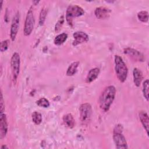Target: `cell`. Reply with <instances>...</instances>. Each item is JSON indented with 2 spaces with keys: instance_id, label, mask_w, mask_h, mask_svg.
I'll return each instance as SVG.
<instances>
[{
  "instance_id": "cell-1",
  "label": "cell",
  "mask_w": 149,
  "mask_h": 149,
  "mask_svg": "<svg viewBox=\"0 0 149 149\" xmlns=\"http://www.w3.org/2000/svg\"><path fill=\"white\" fill-rule=\"evenodd\" d=\"M116 95V88L113 86H108L104 88L99 98V106L102 111L107 112Z\"/></svg>"
},
{
  "instance_id": "cell-2",
  "label": "cell",
  "mask_w": 149,
  "mask_h": 149,
  "mask_svg": "<svg viewBox=\"0 0 149 149\" xmlns=\"http://www.w3.org/2000/svg\"><path fill=\"white\" fill-rule=\"evenodd\" d=\"M115 69L116 76L121 83H124L127 77L128 69L123 59L119 55H115L114 58Z\"/></svg>"
},
{
  "instance_id": "cell-3",
  "label": "cell",
  "mask_w": 149,
  "mask_h": 149,
  "mask_svg": "<svg viewBox=\"0 0 149 149\" xmlns=\"http://www.w3.org/2000/svg\"><path fill=\"white\" fill-rule=\"evenodd\" d=\"M123 126L117 124L113 130V140L116 148H127V143L125 137L123 134Z\"/></svg>"
},
{
  "instance_id": "cell-4",
  "label": "cell",
  "mask_w": 149,
  "mask_h": 149,
  "mask_svg": "<svg viewBox=\"0 0 149 149\" xmlns=\"http://www.w3.org/2000/svg\"><path fill=\"white\" fill-rule=\"evenodd\" d=\"M84 14V10L80 6L76 5H69L66 12V20L68 24L73 27V18L80 17Z\"/></svg>"
},
{
  "instance_id": "cell-5",
  "label": "cell",
  "mask_w": 149,
  "mask_h": 149,
  "mask_svg": "<svg viewBox=\"0 0 149 149\" xmlns=\"http://www.w3.org/2000/svg\"><path fill=\"white\" fill-rule=\"evenodd\" d=\"M79 112L82 125H88L91 120L92 115V108L91 105L88 102L81 104L79 107Z\"/></svg>"
},
{
  "instance_id": "cell-6",
  "label": "cell",
  "mask_w": 149,
  "mask_h": 149,
  "mask_svg": "<svg viewBox=\"0 0 149 149\" xmlns=\"http://www.w3.org/2000/svg\"><path fill=\"white\" fill-rule=\"evenodd\" d=\"M35 24V19L34 12L32 7H31L27 13L25 22H24V26L23 29V33L25 36H28L30 35L31 33L34 26Z\"/></svg>"
},
{
  "instance_id": "cell-7",
  "label": "cell",
  "mask_w": 149,
  "mask_h": 149,
  "mask_svg": "<svg viewBox=\"0 0 149 149\" xmlns=\"http://www.w3.org/2000/svg\"><path fill=\"white\" fill-rule=\"evenodd\" d=\"M20 58L17 52H15L12 55L10 59V67L12 70L13 81L15 84L16 83L18 76L20 72Z\"/></svg>"
},
{
  "instance_id": "cell-8",
  "label": "cell",
  "mask_w": 149,
  "mask_h": 149,
  "mask_svg": "<svg viewBox=\"0 0 149 149\" xmlns=\"http://www.w3.org/2000/svg\"><path fill=\"white\" fill-rule=\"evenodd\" d=\"M123 52L129 58L136 62H143L144 61V56L142 53L132 48L127 47L124 49Z\"/></svg>"
},
{
  "instance_id": "cell-9",
  "label": "cell",
  "mask_w": 149,
  "mask_h": 149,
  "mask_svg": "<svg viewBox=\"0 0 149 149\" xmlns=\"http://www.w3.org/2000/svg\"><path fill=\"white\" fill-rule=\"evenodd\" d=\"M19 23H20V15L17 12L13 17L10 30V37L12 41H15L17 34L18 33L19 27Z\"/></svg>"
},
{
  "instance_id": "cell-10",
  "label": "cell",
  "mask_w": 149,
  "mask_h": 149,
  "mask_svg": "<svg viewBox=\"0 0 149 149\" xmlns=\"http://www.w3.org/2000/svg\"><path fill=\"white\" fill-rule=\"evenodd\" d=\"M73 37L74 40L72 45L74 47L81 43L87 42L89 40V37L87 34L81 31H75L73 34Z\"/></svg>"
},
{
  "instance_id": "cell-11",
  "label": "cell",
  "mask_w": 149,
  "mask_h": 149,
  "mask_svg": "<svg viewBox=\"0 0 149 149\" xmlns=\"http://www.w3.org/2000/svg\"><path fill=\"white\" fill-rule=\"evenodd\" d=\"M111 10L106 7L100 6L95 8L94 10V15L98 19H108L111 15Z\"/></svg>"
},
{
  "instance_id": "cell-12",
  "label": "cell",
  "mask_w": 149,
  "mask_h": 149,
  "mask_svg": "<svg viewBox=\"0 0 149 149\" xmlns=\"http://www.w3.org/2000/svg\"><path fill=\"white\" fill-rule=\"evenodd\" d=\"M8 129L7 118L5 113H1L0 115V139H3L6 135Z\"/></svg>"
},
{
  "instance_id": "cell-13",
  "label": "cell",
  "mask_w": 149,
  "mask_h": 149,
  "mask_svg": "<svg viewBox=\"0 0 149 149\" xmlns=\"http://www.w3.org/2000/svg\"><path fill=\"white\" fill-rule=\"evenodd\" d=\"M140 120L145 129L147 134H148V126H149V118L147 113L146 111H141L139 113Z\"/></svg>"
},
{
  "instance_id": "cell-14",
  "label": "cell",
  "mask_w": 149,
  "mask_h": 149,
  "mask_svg": "<svg viewBox=\"0 0 149 149\" xmlns=\"http://www.w3.org/2000/svg\"><path fill=\"white\" fill-rule=\"evenodd\" d=\"M100 72V69L98 68H94L90 69L86 78V82L87 83H90L95 80L98 77Z\"/></svg>"
},
{
  "instance_id": "cell-15",
  "label": "cell",
  "mask_w": 149,
  "mask_h": 149,
  "mask_svg": "<svg viewBox=\"0 0 149 149\" xmlns=\"http://www.w3.org/2000/svg\"><path fill=\"white\" fill-rule=\"evenodd\" d=\"M133 82L136 87H139L143 80V73L141 71L137 68L133 69Z\"/></svg>"
},
{
  "instance_id": "cell-16",
  "label": "cell",
  "mask_w": 149,
  "mask_h": 149,
  "mask_svg": "<svg viewBox=\"0 0 149 149\" xmlns=\"http://www.w3.org/2000/svg\"><path fill=\"white\" fill-rule=\"evenodd\" d=\"M63 122L68 128L72 129L75 125V120L71 113H67L63 117Z\"/></svg>"
},
{
  "instance_id": "cell-17",
  "label": "cell",
  "mask_w": 149,
  "mask_h": 149,
  "mask_svg": "<svg viewBox=\"0 0 149 149\" xmlns=\"http://www.w3.org/2000/svg\"><path fill=\"white\" fill-rule=\"evenodd\" d=\"M79 61H75L72 62L68 67L66 74L68 76H73L77 72V68L79 65Z\"/></svg>"
},
{
  "instance_id": "cell-18",
  "label": "cell",
  "mask_w": 149,
  "mask_h": 149,
  "mask_svg": "<svg viewBox=\"0 0 149 149\" xmlns=\"http://www.w3.org/2000/svg\"><path fill=\"white\" fill-rule=\"evenodd\" d=\"M68 38V34L65 33H63L57 35L54 40V44L56 45H61L63 44Z\"/></svg>"
},
{
  "instance_id": "cell-19",
  "label": "cell",
  "mask_w": 149,
  "mask_h": 149,
  "mask_svg": "<svg viewBox=\"0 0 149 149\" xmlns=\"http://www.w3.org/2000/svg\"><path fill=\"white\" fill-rule=\"evenodd\" d=\"M148 93H149V81L146 79L143 83V94L146 100L148 101Z\"/></svg>"
},
{
  "instance_id": "cell-20",
  "label": "cell",
  "mask_w": 149,
  "mask_h": 149,
  "mask_svg": "<svg viewBox=\"0 0 149 149\" xmlns=\"http://www.w3.org/2000/svg\"><path fill=\"white\" fill-rule=\"evenodd\" d=\"M137 18L138 19L143 22L147 23L148 20V13L146 10H141L137 13Z\"/></svg>"
},
{
  "instance_id": "cell-21",
  "label": "cell",
  "mask_w": 149,
  "mask_h": 149,
  "mask_svg": "<svg viewBox=\"0 0 149 149\" xmlns=\"http://www.w3.org/2000/svg\"><path fill=\"white\" fill-rule=\"evenodd\" d=\"M32 121L37 125H40L42 122V115L40 113L34 111L31 115Z\"/></svg>"
},
{
  "instance_id": "cell-22",
  "label": "cell",
  "mask_w": 149,
  "mask_h": 149,
  "mask_svg": "<svg viewBox=\"0 0 149 149\" xmlns=\"http://www.w3.org/2000/svg\"><path fill=\"white\" fill-rule=\"evenodd\" d=\"M47 15V9L45 8H43L41 9L40 13V16H39V25L40 26H42L45 22L46 16Z\"/></svg>"
},
{
  "instance_id": "cell-23",
  "label": "cell",
  "mask_w": 149,
  "mask_h": 149,
  "mask_svg": "<svg viewBox=\"0 0 149 149\" xmlns=\"http://www.w3.org/2000/svg\"><path fill=\"white\" fill-rule=\"evenodd\" d=\"M36 104L37 105L43 107V108H48L50 105L49 101L47 98H44V97L41 98L39 100H38L36 101Z\"/></svg>"
},
{
  "instance_id": "cell-24",
  "label": "cell",
  "mask_w": 149,
  "mask_h": 149,
  "mask_svg": "<svg viewBox=\"0 0 149 149\" xmlns=\"http://www.w3.org/2000/svg\"><path fill=\"white\" fill-rule=\"evenodd\" d=\"M64 21H65V19H64V16L63 15H62L59 19H58V20L57 21L56 24H55V31L56 32H58L59 31L62 26H63V23H64Z\"/></svg>"
},
{
  "instance_id": "cell-25",
  "label": "cell",
  "mask_w": 149,
  "mask_h": 149,
  "mask_svg": "<svg viewBox=\"0 0 149 149\" xmlns=\"http://www.w3.org/2000/svg\"><path fill=\"white\" fill-rule=\"evenodd\" d=\"M8 48V41L3 40L1 43V51L4 52Z\"/></svg>"
},
{
  "instance_id": "cell-26",
  "label": "cell",
  "mask_w": 149,
  "mask_h": 149,
  "mask_svg": "<svg viewBox=\"0 0 149 149\" xmlns=\"http://www.w3.org/2000/svg\"><path fill=\"white\" fill-rule=\"evenodd\" d=\"M0 107H1V113H3L5 110V104L3 99L2 93H1V98H0Z\"/></svg>"
},
{
  "instance_id": "cell-27",
  "label": "cell",
  "mask_w": 149,
  "mask_h": 149,
  "mask_svg": "<svg viewBox=\"0 0 149 149\" xmlns=\"http://www.w3.org/2000/svg\"><path fill=\"white\" fill-rule=\"evenodd\" d=\"M1 149H5V148L8 149V147L6 146H5V145H2V146L1 147Z\"/></svg>"
},
{
  "instance_id": "cell-28",
  "label": "cell",
  "mask_w": 149,
  "mask_h": 149,
  "mask_svg": "<svg viewBox=\"0 0 149 149\" xmlns=\"http://www.w3.org/2000/svg\"><path fill=\"white\" fill-rule=\"evenodd\" d=\"M0 3H1V9L2 10V3H3V1H1V2H0Z\"/></svg>"
},
{
  "instance_id": "cell-29",
  "label": "cell",
  "mask_w": 149,
  "mask_h": 149,
  "mask_svg": "<svg viewBox=\"0 0 149 149\" xmlns=\"http://www.w3.org/2000/svg\"><path fill=\"white\" fill-rule=\"evenodd\" d=\"M39 2H40V1H33V2L34 3V5H37V4L39 3Z\"/></svg>"
}]
</instances>
